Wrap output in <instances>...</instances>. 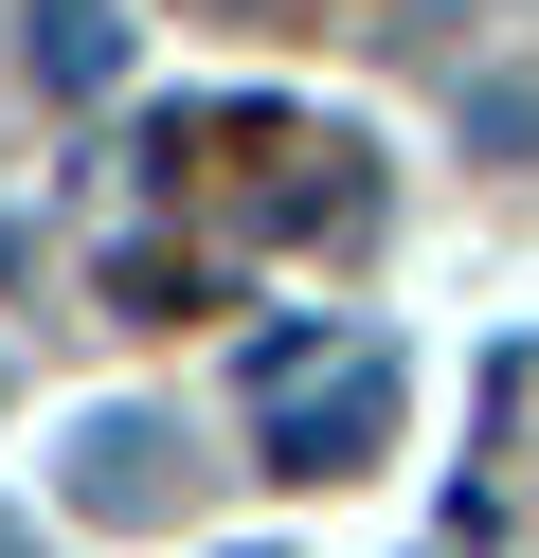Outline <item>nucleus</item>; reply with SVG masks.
Masks as SVG:
<instances>
[{
	"instance_id": "f257e3e1",
	"label": "nucleus",
	"mask_w": 539,
	"mask_h": 558,
	"mask_svg": "<svg viewBox=\"0 0 539 558\" xmlns=\"http://www.w3.org/2000/svg\"><path fill=\"white\" fill-rule=\"evenodd\" d=\"M234 378H252V414H270V469H287V486L378 469V433H395V361H378L359 325H270Z\"/></svg>"
},
{
	"instance_id": "f03ea898",
	"label": "nucleus",
	"mask_w": 539,
	"mask_h": 558,
	"mask_svg": "<svg viewBox=\"0 0 539 558\" xmlns=\"http://www.w3.org/2000/svg\"><path fill=\"white\" fill-rule=\"evenodd\" d=\"M72 522H162V414H90L72 433Z\"/></svg>"
},
{
	"instance_id": "7ed1b4c3",
	"label": "nucleus",
	"mask_w": 539,
	"mask_h": 558,
	"mask_svg": "<svg viewBox=\"0 0 539 558\" xmlns=\"http://www.w3.org/2000/svg\"><path fill=\"white\" fill-rule=\"evenodd\" d=\"M19 37H36V73H54V90H108V73H126V19H108V0H36Z\"/></svg>"
}]
</instances>
